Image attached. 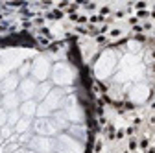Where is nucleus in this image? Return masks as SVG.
Listing matches in <instances>:
<instances>
[{"mask_svg": "<svg viewBox=\"0 0 155 153\" xmlns=\"http://www.w3.org/2000/svg\"><path fill=\"white\" fill-rule=\"evenodd\" d=\"M30 125V120H26V118H22V120H18V124H17V131L21 133V131H24L26 127Z\"/></svg>", "mask_w": 155, "mask_h": 153, "instance_id": "2eb2a0df", "label": "nucleus"}, {"mask_svg": "<svg viewBox=\"0 0 155 153\" xmlns=\"http://www.w3.org/2000/svg\"><path fill=\"white\" fill-rule=\"evenodd\" d=\"M17 102H18V98H17V94L15 92H9V94H6V98H4V109L8 111H15L17 109Z\"/></svg>", "mask_w": 155, "mask_h": 153, "instance_id": "9b49d317", "label": "nucleus"}, {"mask_svg": "<svg viewBox=\"0 0 155 153\" xmlns=\"http://www.w3.org/2000/svg\"><path fill=\"white\" fill-rule=\"evenodd\" d=\"M55 151L57 153H83V144L72 138L70 135H59L55 138Z\"/></svg>", "mask_w": 155, "mask_h": 153, "instance_id": "f257e3e1", "label": "nucleus"}, {"mask_svg": "<svg viewBox=\"0 0 155 153\" xmlns=\"http://www.w3.org/2000/svg\"><path fill=\"white\" fill-rule=\"evenodd\" d=\"M35 131L39 133L41 137H50V135H57V124L54 120H48V118H39L37 124H35Z\"/></svg>", "mask_w": 155, "mask_h": 153, "instance_id": "7ed1b4c3", "label": "nucleus"}, {"mask_svg": "<svg viewBox=\"0 0 155 153\" xmlns=\"http://www.w3.org/2000/svg\"><path fill=\"white\" fill-rule=\"evenodd\" d=\"M28 153H37V151H28Z\"/></svg>", "mask_w": 155, "mask_h": 153, "instance_id": "f3484780", "label": "nucleus"}, {"mask_svg": "<svg viewBox=\"0 0 155 153\" xmlns=\"http://www.w3.org/2000/svg\"><path fill=\"white\" fill-rule=\"evenodd\" d=\"M21 112L24 114V116H31V114L35 112V102H31V100L24 102V103L21 105Z\"/></svg>", "mask_w": 155, "mask_h": 153, "instance_id": "f8f14e48", "label": "nucleus"}, {"mask_svg": "<svg viewBox=\"0 0 155 153\" xmlns=\"http://www.w3.org/2000/svg\"><path fill=\"white\" fill-rule=\"evenodd\" d=\"M45 100H46V102L41 105V109H37L39 114H46L48 111H52V109H55L57 105H59L57 102H61V92H59V90H52Z\"/></svg>", "mask_w": 155, "mask_h": 153, "instance_id": "20e7f679", "label": "nucleus"}, {"mask_svg": "<svg viewBox=\"0 0 155 153\" xmlns=\"http://www.w3.org/2000/svg\"><path fill=\"white\" fill-rule=\"evenodd\" d=\"M8 124H9V125L18 124V112H17V111H11V114L8 116Z\"/></svg>", "mask_w": 155, "mask_h": 153, "instance_id": "4468645a", "label": "nucleus"}, {"mask_svg": "<svg viewBox=\"0 0 155 153\" xmlns=\"http://www.w3.org/2000/svg\"><path fill=\"white\" fill-rule=\"evenodd\" d=\"M67 116L72 122H83V112H81L80 107H68L67 109Z\"/></svg>", "mask_w": 155, "mask_h": 153, "instance_id": "9d476101", "label": "nucleus"}, {"mask_svg": "<svg viewBox=\"0 0 155 153\" xmlns=\"http://www.w3.org/2000/svg\"><path fill=\"white\" fill-rule=\"evenodd\" d=\"M30 146L37 151V153H52L55 151V140L50 137H35Z\"/></svg>", "mask_w": 155, "mask_h": 153, "instance_id": "f03ea898", "label": "nucleus"}, {"mask_svg": "<svg viewBox=\"0 0 155 153\" xmlns=\"http://www.w3.org/2000/svg\"><path fill=\"white\" fill-rule=\"evenodd\" d=\"M68 131H70V137L76 138L78 142L85 140V137H87V131L83 125H68Z\"/></svg>", "mask_w": 155, "mask_h": 153, "instance_id": "6e6552de", "label": "nucleus"}, {"mask_svg": "<svg viewBox=\"0 0 155 153\" xmlns=\"http://www.w3.org/2000/svg\"><path fill=\"white\" fill-rule=\"evenodd\" d=\"M35 94H37V98H39V100H43V98H46L48 94H50V85H48V83L41 85V87L37 89V92H35Z\"/></svg>", "mask_w": 155, "mask_h": 153, "instance_id": "ddd939ff", "label": "nucleus"}, {"mask_svg": "<svg viewBox=\"0 0 155 153\" xmlns=\"http://www.w3.org/2000/svg\"><path fill=\"white\" fill-rule=\"evenodd\" d=\"M18 85V80H17V76H9V78H6L4 81H2V85H0V89H2L6 94H9V92H13L15 90V87Z\"/></svg>", "mask_w": 155, "mask_h": 153, "instance_id": "1a4fd4ad", "label": "nucleus"}, {"mask_svg": "<svg viewBox=\"0 0 155 153\" xmlns=\"http://www.w3.org/2000/svg\"><path fill=\"white\" fill-rule=\"evenodd\" d=\"M54 81L57 85H67V83L72 81V74H70L67 65H55V68H54Z\"/></svg>", "mask_w": 155, "mask_h": 153, "instance_id": "39448f33", "label": "nucleus"}, {"mask_svg": "<svg viewBox=\"0 0 155 153\" xmlns=\"http://www.w3.org/2000/svg\"><path fill=\"white\" fill-rule=\"evenodd\" d=\"M48 70H50V67H48V63L46 61H43V59H39V61H35V65H33V76L37 80H46V76H48Z\"/></svg>", "mask_w": 155, "mask_h": 153, "instance_id": "0eeeda50", "label": "nucleus"}, {"mask_svg": "<svg viewBox=\"0 0 155 153\" xmlns=\"http://www.w3.org/2000/svg\"><path fill=\"white\" fill-rule=\"evenodd\" d=\"M35 92H37V85H35V81H31V80H24L22 83H21V96L28 102L31 96H35Z\"/></svg>", "mask_w": 155, "mask_h": 153, "instance_id": "423d86ee", "label": "nucleus"}, {"mask_svg": "<svg viewBox=\"0 0 155 153\" xmlns=\"http://www.w3.org/2000/svg\"><path fill=\"white\" fill-rule=\"evenodd\" d=\"M8 124V112L6 109H0V127H4Z\"/></svg>", "mask_w": 155, "mask_h": 153, "instance_id": "dca6fc26", "label": "nucleus"}]
</instances>
